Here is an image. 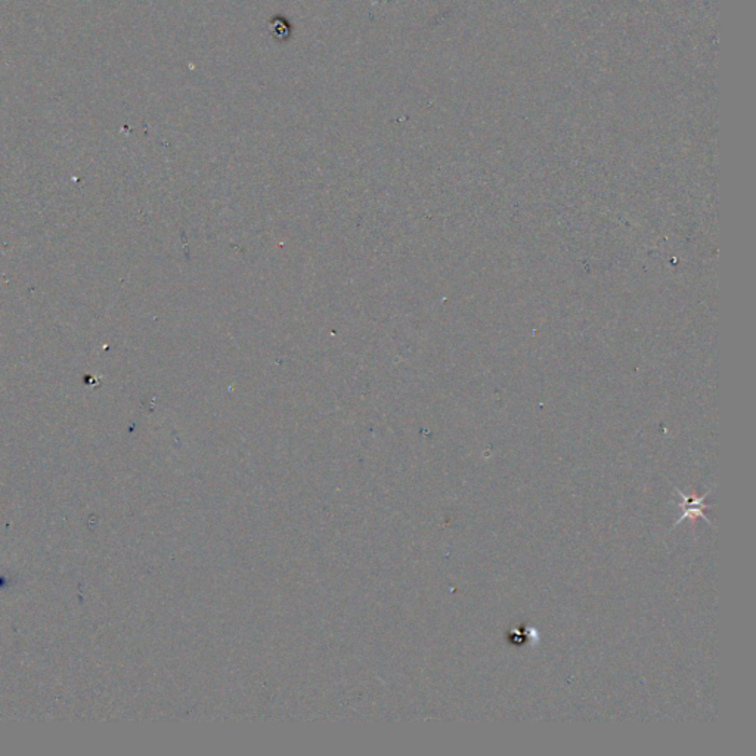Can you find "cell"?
Segmentation results:
<instances>
[{"label": "cell", "mask_w": 756, "mask_h": 756, "mask_svg": "<svg viewBox=\"0 0 756 756\" xmlns=\"http://www.w3.org/2000/svg\"><path fill=\"white\" fill-rule=\"evenodd\" d=\"M677 492L679 494V497L682 498V502L679 504V508L682 510V514H681L679 520L675 523V526H678L679 523H682L686 519H690L691 522H694L698 517H702L706 523H709V524H711L709 519H707L706 515L703 514V510L706 508V506L703 504V501L706 499L707 495L711 494V490H709V492H706V494H705L703 497L686 495V494H682V492L678 490V489H677Z\"/></svg>", "instance_id": "cell-1"}]
</instances>
